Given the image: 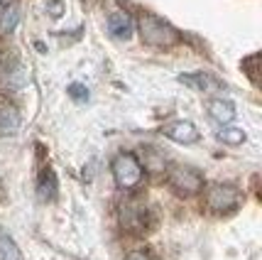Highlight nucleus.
Segmentation results:
<instances>
[{"instance_id": "9b49d317", "label": "nucleus", "mask_w": 262, "mask_h": 260, "mask_svg": "<svg viewBox=\"0 0 262 260\" xmlns=\"http://www.w3.org/2000/svg\"><path fill=\"white\" fill-rule=\"evenodd\" d=\"M20 20V10H17V3L10 0L0 8V32H12L15 25Z\"/></svg>"}, {"instance_id": "f257e3e1", "label": "nucleus", "mask_w": 262, "mask_h": 260, "mask_svg": "<svg viewBox=\"0 0 262 260\" xmlns=\"http://www.w3.org/2000/svg\"><path fill=\"white\" fill-rule=\"evenodd\" d=\"M140 37L149 47H171L179 42V32L169 23H164L162 17L149 15V12L140 17Z\"/></svg>"}, {"instance_id": "7ed1b4c3", "label": "nucleus", "mask_w": 262, "mask_h": 260, "mask_svg": "<svg viewBox=\"0 0 262 260\" xmlns=\"http://www.w3.org/2000/svg\"><path fill=\"white\" fill-rule=\"evenodd\" d=\"M167 182H169V187L174 192L184 194V196L199 194L204 189L201 172L194 170V167H186V165H171L169 172H167Z\"/></svg>"}, {"instance_id": "423d86ee", "label": "nucleus", "mask_w": 262, "mask_h": 260, "mask_svg": "<svg viewBox=\"0 0 262 260\" xmlns=\"http://www.w3.org/2000/svg\"><path fill=\"white\" fill-rule=\"evenodd\" d=\"M120 224H123L127 231H142L145 224H147V211H145V206L137 204V202L120 204Z\"/></svg>"}, {"instance_id": "39448f33", "label": "nucleus", "mask_w": 262, "mask_h": 260, "mask_svg": "<svg viewBox=\"0 0 262 260\" xmlns=\"http://www.w3.org/2000/svg\"><path fill=\"white\" fill-rule=\"evenodd\" d=\"M162 133L169 140L179 143V145H194V143H199V130L189 121H171V123H167L162 128Z\"/></svg>"}, {"instance_id": "9d476101", "label": "nucleus", "mask_w": 262, "mask_h": 260, "mask_svg": "<svg viewBox=\"0 0 262 260\" xmlns=\"http://www.w3.org/2000/svg\"><path fill=\"white\" fill-rule=\"evenodd\" d=\"M37 194L42 202H54L57 199V177L52 170H45L42 177H39V184H37Z\"/></svg>"}, {"instance_id": "f03ea898", "label": "nucleus", "mask_w": 262, "mask_h": 260, "mask_svg": "<svg viewBox=\"0 0 262 260\" xmlns=\"http://www.w3.org/2000/svg\"><path fill=\"white\" fill-rule=\"evenodd\" d=\"M113 179L120 189H135L142 182V165L133 152H120L113 159Z\"/></svg>"}, {"instance_id": "2eb2a0df", "label": "nucleus", "mask_w": 262, "mask_h": 260, "mask_svg": "<svg viewBox=\"0 0 262 260\" xmlns=\"http://www.w3.org/2000/svg\"><path fill=\"white\" fill-rule=\"evenodd\" d=\"M69 96H71L74 101H86V98H89V91L83 89L81 84H71V86H69Z\"/></svg>"}, {"instance_id": "4468645a", "label": "nucleus", "mask_w": 262, "mask_h": 260, "mask_svg": "<svg viewBox=\"0 0 262 260\" xmlns=\"http://www.w3.org/2000/svg\"><path fill=\"white\" fill-rule=\"evenodd\" d=\"M179 81L186 84V86H191V89H196V91L208 89V76H204V74H186V76H179Z\"/></svg>"}, {"instance_id": "dca6fc26", "label": "nucleus", "mask_w": 262, "mask_h": 260, "mask_svg": "<svg viewBox=\"0 0 262 260\" xmlns=\"http://www.w3.org/2000/svg\"><path fill=\"white\" fill-rule=\"evenodd\" d=\"M125 260H152L149 255H145V253H130Z\"/></svg>"}, {"instance_id": "f8f14e48", "label": "nucleus", "mask_w": 262, "mask_h": 260, "mask_svg": "<svg viewBox=\"0 0 262 260\" xmlns=\"http://www.w3.org/2000/svg\"><path fill=\"white\" fill-rule=\"evenodd\" d=\"M0 260H25L17 243L10 236H0Z\"/></svg>"}, {"instance_id": "6e6552de", "label": "nucleus", "mask_w": 262, "mask_h": 260, "mask_svg": "<svg viewBox=\"0 0 262 260\" xmlns=\"http://www.w3.org/2000/svg\"><path fill=\"white\" fill-rule=\"evenodd\" d=\"M23 123L20 111L10 101H0V133H17Z\"/></svg>"}, {"instance_id": "20e7f679", "label": "nucleus", "mask_w": 262, "mask_h": 260, "mask_svg": "<svg viewBox=\"0 0 262 260\" xmlns=\"http://www.w3.org/2000/svg\"><path fill=\"white\" fill-rule=\"evenodd\" d=\"M240 204V192L233 184H211L206 189V206L213 209L218 214L223 211H233Z\"/></svg>"}, {"instance_id": "ddd939ff", "label": "nucleus", "mask_w": 262, "mask_h": 260, "mask_svg": "<svg viewBox=\"0 0 262 260\" xmlns=\"http://www.w3.org/2000/svg\"><path fill=\"white\" fill-rule=\"evenodd\" d=\"M216 137L221 143H226V145H243L245 143V133L240 128H221Z\"/></svg>"}, {"instance_id": "1a4fd4ad", "label": "nucleus", "mask_w": 262, "mask_h": 260, "mask_svg": "<svg viewBox=\"0 0 262 260\" xmlns=\"http://www.w3.org/2000/svg\"><path fill=\"white\" fill-rule=\"evenodd\" d=\"M206 108H208V115L221 125L230 123V121L235 118V106H233L230 101H223V98H211Z\"/></svg>"}, {"instance_id": "0eeeda50", "label": "nucleus", "mask_w": 262, "mask_h": 260, "mask_svg": "<svg viewBox=\"0 0 262 260\" xmlns=\"http://www.w3.org/2000/svg\"><path fill=\"white\" fill-rule=\"evenodd\" d=\"M108 30L113 37L118 39H127L133 30H135V20L130 17V12H123V10H113L108 15Z\"/></svg>"}]
</instances>
